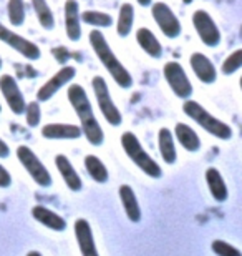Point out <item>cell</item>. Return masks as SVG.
<instances>
[{
  "mask_svg": "<svg viewBox=\"0 0 242 256\" xmlns=\"http://www.w3.org/2000/svg\"><path fill=\"white\" fill-rule=\"evenodd\" d=\"M211 248H213L214 254H218V256H242V253L238 248L233 246V244L228 242H223V240H214V242L211 243Z\"/></svg>",
  "mask_w": 242,
  "mask_h": 256,
  "instance_id": "obj_31",
  "label": "cell"
},
{
  "mask_svg": "<svg viewBox=\"0 0 242 256\" xmlns=\"http://www.w3.org/2000/svg\"><path fill=\"white\" fill-rule=\"evenodd\" d=\"M32 7L35 10V15H37L40 25H42L45 30H53L55 17L47 0H32Z\"/></svg>",
  "mask_w": 242,
  "mask_h": 256,
  "instance_id": "obj_27",
  "label": "cell"
},
{
  "mask_svg": "<svg viewBox=\"0 0 242 256\" xmlns=\"http://www.w3.org/2000/svg\"><path fill=\"white\" fill-rule=\"evenodd\" d=\"M0 68H2V57H0Z\"/></svg>",
  "mask_w": 242,
  "mask_h": 256,
  "instance_id": "obj_38",
  "label": "cell"
},
{
  "mask_svg": "<svg viewBox=\"0 0 242 256\" xmlns=\"http://www.w3.org/2000/svg\"><path fill=\"white\" fill-rule=\"evenodd\" d=\"M12 185V175L7 172L2 163H0V188H8Z\"/></svg>",
  "mask_w": 242,
  "mask_h": 256,
  "instance_id": "obj_32",
  "label": "cell"
},
{
  "mask_svg": "<svg viewBox=\"0 0 242 256\" xmlns=\"http://www.w3.org/2000/svg\"><path fill=\"white\" fill-rule=\"evenodd\" d=\"M90 38V45L93 48L95 55L98 60L101 62V65L105 66L108 74L111 75V78L115 80V84L120 86V88H131L133 86V76L128 72V68L120 62V58L116 57L115 52L111 50L110 44L105 38L101 30L93 28L88 35Z\"/></svg>",
  "mask_w": 242,
  "mask_h": 256,
  "instance_id": "obj_2",
  "label": "cell"
},
{
  "mask_svg": "<svg viewBox=\"0 0 242 256\" xmlns=\"http://www.w3.org/2000/svg\"><path fill=\"white\" fill-rule=\"evenodd\" d=\"M75 236L81 256H100L95 244L93 232H91L90 223L85 218H78L75 222Z\"/></svg>",
  "mask_w": 242,
  "mask_h": 256,
  "instance_id": "obj_13",
  "label": "cell"
},
{
  "mask_svg": "<svg viewBox=\"0 0 242 256\" xmlns=\"http://www.w3.org/2000/svg\"><path fill=\"white\" fill-rule=\"evenodd\" d=\"M183 112L191 120H194L201 128H204L209 135L219 138V140H229V138L233 136V128L228 124H224V122H221L219 118H216L214 115H211L203 105L198 104V102L184 100Z\"/></svg>",
  "mask_w": 242,
  "mask_h": 256,
  "instance_id": "obj_3",
  "label": "cell"
},
{
  "mask_svg": "<svg viewBox=\"0 0 242 256\" xmlns=\"http://www.w3.org/2000/svg\"><path fill=\"white\" fill-rule=\"evenodd\" d=\"M239 68H242V48L234 50V52L224 60L223 65H221V72H223L224 75H233Z\"/></svg>",
  "mask_w": 242,
  "mask_h": 256,
  "instance_id": "obj_29",
  "label": "cell"
},
{
  "mask_svg": "<svg viewBox=\"0 0 242 256\" xmlns=\"http://www.w3.org/2000/svg\"><path fill=\"white\" fill-rule=\"evenodd\" d=\"M239 85H241V90H242V76H241V80H239Z\"/></svg>",
  "mask_w": 242,
  "mask_h": 256,
  "instance_id": "obj_37",
  "label": "cell"
},
{
  "mask_svg": "<svg viewBox=\"0 0 242 256\" xmlns=\"http://www.w3.org/2000/svg\"><path fill=\"white\" fill-rule=\"evenodd\" d=\"M133 22H135V7L130 2H125L120 7L118 12V20H116V32L120 37H128L131 34Z\"/></svg>",
  "mask_w": 242,
  "mask_h": 256,
  "instance_id": "obj_24",
  "label": "cell"
},
{
  "mask_svg": "<svg viewBox=\"0 0 242 256\" xmlns=\"http://www.w3.org/2000/svg\"><path fill=\"white\" fill-rule=\"evenodd\" d=\"M0 92H2L5 102H7L8 108L15 115H23L27 108V102H25L23 94L20 92V86L17 80L12 75H2L0 76Z\"/></svg>",
  "mask_w": 242,
  "mask_h": 256,
  "instance_id": "obj_12",
  "label": "cell"
},
{
  "mask_svg": "<svg viewBox=\"0 0 242 256\" xmlns=\"http://www.w3.org/2000/svg\"><path fill=\"white\" fill-rule=\"evenodd\" d=\"M85 168L88 172V175L91 176V180L96 183H106L108 178H110V173H108L105 163L95 155L85 156Z\"/></svg>",
  "mask_w": 242,
  "mask_h": 256,
  "instance_id": "obj_25",
  "label": "cell"
},
{
  "mask_svg": "<svg viewBox=\"0 0 242 256\" xmlns=\"http://www.w3.org/2000/svg\"><path fill=\"white\" fill-rule=\"evenodd\" d=\"M189 64L194 72V75L203 82V84H214L218 78V70H216L214 64L211 62L209 57H206L204 54L196 52L189 57Z\"/></svg>",
  "mask_w": 242,
  "mask_h": 256,
  "instance_id": "obj_15",
  "label": "cell"
},
{
  "mask_svg": "<svg viewBox=\"0 0 242 256\" xmlns=\"http://www.w3.org/2000/svg\"><path fill=\"white\" fill-rule=\"evenodd\" d=\"M193 25L198 37L204 45L214 48L221 44V30L216 25L214 18L206 10H196L193 14Z\"/></svg>",
  "mask_w": 242,
  "mask_h": 256,
  "instance_id": "obj_9",
  "label": "cell"
},
{
  "mask_svg": "<svg viewBox=\"0 0 242 256\" xmlns=\"http://www.w3.org/2000/svg\"><path fill=\"white\" fill-rule=\"evenodd\" d=\"M65 32L71 42H78L81 38V14L76 0L65 2Z\"/></svg>",
  "mask_w": 242,
  "mask_h": 256,
  "instance_id": "obj_14",
  "label": "cell"
},
{
  "mask_svg": "<svg viewBox=\"0 0 242 256\" xmlns=\"http://www.w3.org/2000/svg\"><path fill=\"white\" fill-rule=\"evenodd\" d=\"M81 22L96 30H100V28L111 27L113 17L106 12H100V10H85V12L81 14Z\"/></svg>",
  "mask_w": 242,
  "mask_h": 256,
  "instance_id": "obj_26",
  "label": "cell"
},
{
  "mask_svg": "<svg viewBox=\"0 0 242 256\" xmlns=\"http://www.w3.org/2000/svg\"><path fill=\"white\" fill-rule=\"evenodd\" d=\"M118 193H120L123 210H125L128 220H130L131 223H140L141 222V206H140V203H138L135 190H133L130 185H121Z\"/></svg>",
  "mask_w": 242,
  "mask_h": 256,
  "instance_id": "obj_19",
  "label": "cell"
},
{
  "mask_svg": "<svg viewBox=\"0 0 242 256\" xmlns=\"http://www.w3.org/2000/svg\"><path fill=\"white\" fill-rule=\"evenodd\" d=\"M136 42L143 48V52H146V55H149L151 58H161V55H163V45L156 38V35H154L149 28H146V27L138 28V32H136Z\"/></svg>",
  "mask_w": 242,
  "mask_h": 256,
  "instance_id": "obj_20",
  "label": "cell"
},
{
  "mask_svg": "<svg viewBox=\"0 0 242 256\" xmlns=\"http://www.w3.org/2000/svg\"><path fill=\"white\" fill-rule=\"evenodd\" d=\"M10 155V148L2 138H0V158H7Z\"/></svg>",
  "mask_w": 242,
  "mask_h": 256,
  "instance_id": "obj_34",
  "label": "cell"
},
{
  "mask_svg": "<svg viewBox=\"0 0 242 256\" xmlns=\"http://www.w3.org/2000/svg\"><path fill=\"white\" fill-rule=\"evenodd\" d=\"M151 14L159 30L168 38H178L181 35V22L178 15L173 12V8L164 2H154L151 5Z\"/></svg>",
  "mask_w": 242,
  "mask_h": 256,
  "instance_id": "obj_8",
  "label": "cell"
},
{
  "mask_svg": "<svg viewBox=\"0 0 242 256\" xmlns=\"http://www.w3.org/2000/svg\"><path fill=\"white\" fill-rule=\"evenodd\" d=\"M206 183H208V188L211 194H213V198L216 202L223 203L228 200V194H229V190H228V185H226L223 175L219 173L218 168H208L206 170Z\"/></svg>",
  "mask_w": 242,
  "mask_h": 256,
  "instance_id": "obj_21",
  "label": "cell"
},
{
  "mask_svg": "<svg viewBox=\"0 0 242 256\" xmlns=\"http://www.w3.org/2000/svg\"><path fill=\"white\" fill-rule=\"evenodd\" d=\"M174 136H176L178 143L184 150L194 153L201 148V138L198 136V133L186 124H176V126H174Z\"/></svg>",
  "mask_w": 242,
  "mask_h": 256,
  "instance_id": "obj_22",
  "label": "cell"
},
{
  "mask_svg": "<svg viewBox=\"0 0 242 256\" xmlns=\"http://www.w3.org/2000/svg\"><path fill=\"white\" fill-rule=\"evenodd\" d=\"M51 52H53V55H55L56 58L60 60V62H65V60L70 57L68 50H66L65 47H58V48H53V50H51Z\"/></svg>",
  "mask_w": 242,
  "mask_h": 256,
  "instance_id": "obj_33",
  "label": "cell"
},
{
  "mask_svg": "<svg viewBox=\"0 0 242 256\" xmlns=\"http://www.w3.org/2000/svg\"><path fill=\"white\" fill-rule=\"evenodd\" d=\"M27 256H43V254L40 253V252H28Z\"/></svg>",
  "mask_w": 242,
  "mask_h": 256,
  "instance_id": "obj_36",
  "label": "cell"
},
{
  "mask_svg": "<svg viewBox=\"0 0 242 256\" xmlns=\"http://www.w3.org/2000/svg\"><path fill=\"white\" fill-rule=\"evenodd\" d=\"M0 42L7 44L15 52H18L22 57H25L27 60H32V62L42 57V52H40V47L37 44H33L32 40H27L25 37H22V35L12 32V30L5 27L3 24H0Z\"/></svg>",
  "mask_w": 242,
  "mask_h": 256,
  "instance_id": "obj_10",
  "label": "cell"
},
{
  "mask_svg": "<svg viewBox=\"0 0 242 256\" xmlns=\"http://www.w3.org/2000/svg\"><path fill=\"white\" fill-rule=\"evenodd\" d=\"M138 4L141 5V7H149V5H153V0H136Z\"/></svg>",
  "mask_w": 242,
  "mask_h": 256,
  "instance_id": "obj_35",
  "label": "cell"
},
{
  "mask_svg": "<svg viewBox=\"0 0 242 256\" xmlns=\"http://www.w3.org/2000/svg\"><path fill=\"white\" fill-rule=\"evenodd\" d=\"M55 166L61 175V178H63L65 185L68 186L71 192H80L81 188H83V182H81L80 175L76 173L75 166L71 165V162L65 155L55 156Z\"/></svg>",
  "mask_w": 242,
  "mask_h": 256,
  "instance_id": "obj_18",
  "label": "cell"
},
{
  "mask_svg": "<svg viewBox=\"0 0 242 256\" xmlns=\"http://www.w3.org/2000/svg\"><path fill=\"white\" fill-rule=\"evenodd\" d=\"M91 86H93V92H95L98 108H100L101 115L105 116V120L111 126H120L123 122V115L111 98L106 80L103 78V76H95V78L91 80Z\"/></svg>",
  "mask_w": 242,
  "mask_h": 256,
  "instance_id": "obj_5",
  "label": "cell"
},
{
  "mask_svg": "<svg viewBox=\"0 0 242 256\" xmlns=\"http://www.w3.org/2000/svg\"><path fill=\"white\" fill-rule=\"evenodd\" d=\"M163 75H164V80L168 82L169 88L173 90V94L176 95L178 98H183V100L191 98L193 84H191V80L188 78L186 70L183 68L181 64H178V62L164 64Z\"/></svg>",
  "mask_w": 242,
  "mask_h": 256,
  "instance_id": "obj_7",
  "label": "cell"
},
{
  "mask_svg": "<svg viewBox=\"0 0 242 256\" xmlns=\"http://www.w3.org/2000/svg\"><path fill=\"white\" fill-rule=\"evenodd\" d=\"M81 135V128L71 124H48L42 128V136L47 140H76Z\"/></svg>",
  "mask_w": 242,
  "mask_h": 256,
  "instance_id": "obj_16",
  "label": "cell"
},
{
  "mask_svg": "<svg viewBox=\"0 0 242 256\" xmlns=\"http://www.w3.org/2000/svg\"><path fill=\"white\" fill-rule=\"evenodd\" d=\"M32 216L35 222L43 224L45 228L53 230V232H65L66 230L65 218H61L58 213L51 212L50 208L43 206V204H35L32 208Z\"/></svg>",
  "mask_w": 242,
  "mask_h": 256,
  "instance_id": "obj_17",
  "label": "cell"
},
{
  "mask_svg": "<svg viewBox=\"0 0 242 256\" xmlns=\"http://www.w3.org/2000/svg\"><path fill=\"white\" fill-rule=\"evenodd\" d=\"M40 120H42V108H40L38 102H32V104H27V108H25V122L30 128L38 126Z\"/></svg>",
  "mask_w": 242,
  "mask_h": 256,
  "instance_id": "obj_30",
  "label": "cell"
},
{
  "mask_svg": "<svg viewBox=\"0 0 242 256\" xmlns=\"http://www.w3.org/2000/svg\"><path fill=\"white\" fill-rule=\"evenodd\" d=\"M8 20L13 27H20L25 22V4L23 0H8L7 4Z\"/></svg>",
  "mask_w": 242,
  "mask_h": 256,
  "instance_id": "obj_28",
  "label": "cell"
},
{
  "mask_svg": "<svg viewBox=\"0 0 242 256\" xmlns=\"http://www.w3.org/2000/svg\"><path fill=\"white\" fill-rule=\"evenodd\" d=\"M158 145H159V153H161L164 163L173 165L178 158V153H176V145H174V135L169 128H161V130H159Z\"/></svg>",
  "mask_w": 242,
  "mask_h": 256,
  "instance_id": "obj_23",
  "label": "cell"
},
{
  "mask_svg": "<svg viewBox=\"0 0 242 256\" xmlns=\"http://www.w3.org/2000/svg\"><path fill=\"white\" fill-rule=\"evenodd\" d=\"M76 68L73 65H65L56 72L55 75H51V78H48L45 84L40 86L37 92V102H48L51 96H55L58 94V90L63 88L65 85H68L71 80L75 78Z\"/></svg>",
  "mask_w": 242,
  "mask_h": 256,
  "instance_id": "obj_11",
  "label": "cell"
},
{
  "mask_svg": "<svg viewBox=\"0 0 242 256\" xmlns=\"http://www.w3.org/2000/svg\"><path fill=\"white\" fill-rule=\"evenodd\" d=\"M17 158L20 162V165L25 168V172L32 176V180L37 183L38 186L47 188L50 186L53 180H51L50 172L47 170V166L43 165L42 160L35 155V152L27 145H20L17 148Z\"/></svg>",
  "mask_w": 242,
  "mask_h": 256,
  "instance_id": "obj_6",
  "label": "cell"
},
{
  "mask_svg": "<svg viewBox=\"0 0 242 256\" xmlns=\"http://www.w3.org/2000/svg\"><path fill=\"white\" fill-rule=\"evenodd\" d=\"M121 146L128 158L135 163V165L140 168V170L145 173V175L151 176V178H161L163 170L161 166L158 165L156 160H153L151 155L143 148L141 142L138 140V136L133 132H125L121 135Z\"/></svg>",
  "mask_w": 242,
  "mask_h": 256,
  "instance_id": "obj_4",
  "label": "cell"
},
{
  "mask_svg": "<svg viewBox=\"0 0 242 256\" xmlns=\"http://www.w3.org/2000/svg\"><path fill=\"white\" fill-rule=\"evenodd\" d=\"M66 96H68V102L71 104V106H73L75 114L78 115L81 133L85 135L86 140L93 146L103 145V142H105V133H103L101 125L98 124L96 116L93 114V106H91V102L83 86L78 84L70 85L68 92H66Z\"/></svg>",
  "mask_w": 242,
  "mask_h": 256,
  "instance_id": "obj_1",
  "label": "cell"
}]
</instances>
